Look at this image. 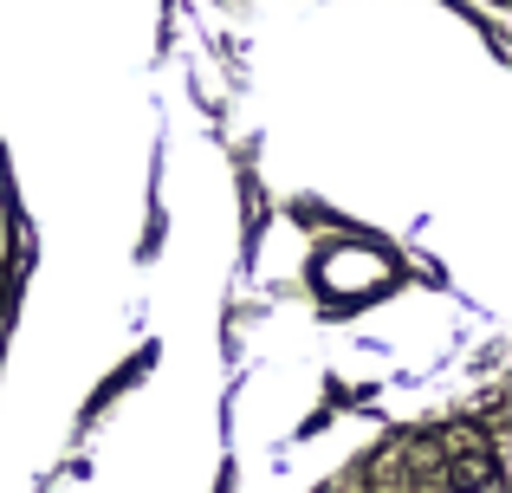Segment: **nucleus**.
<instances>
[{
	"label": "nucleus",
	"mask_w": 512,
	"mask_h": 493,
	"mask_svg": "<svg viewBox=\"0 0 512 493\" xmlns=\"http://www.w3.org/2000/svg\"><path fill=\"white\" fill-rule=\"evenodd\" d=\"M448 474H454L461 487H493V455H487V448H474V442H454Z\"/></svg>",
	"instance_id": "obj_2"
},
{
	"label": "nucleus",
	"mask_w": 512,
	"mask_h": 493,
	"mask_svg": "<svg viewBox=\"0 0 512 493\" xmlns=\"http://www.w3.org/2000/svg\"><path fill=\"white\" fill-rule=\"evenodd\" d=\"M383 279H389V266L376 260L370 247H338L325 260V286L338 292V299H350V292H370V286H383Z\"/></svg>",
	"instance_id": "obj_1"
}]
</instances>
